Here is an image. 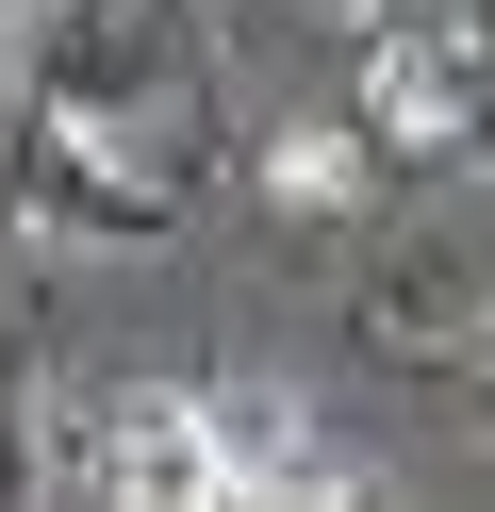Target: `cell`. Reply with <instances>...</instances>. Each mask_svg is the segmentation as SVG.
I'll use <instances>...</instances> for the list:
<instances>
[{
	"label": "cell",
	"instance_id": "cell-5",
	"mask_svg": "<svg viewBox=\"0 0 495 512\" xmlns=\"http://www.w3.org/2000/svg\"><path fill=\"white\" fill-rule=\"evenodd\" d=\"M215 463H231V512H330L347 496L314 397H281V380H215Z\"/></svg>",
	"mask_w": 495,
	"mask_h": 512
},
{
	"label": "cell",
	"instance_id": "cell-8",
	"mask_svg": "<svg viewBox=\"0 0 495 512\" xmlns=\"http://www.w3.org/2000/svg\"><path fill=\"white\" fill-rule=\"evenodd\" d=\"M0 512H33V413L0 397Z\"/></svg>",
	"mask_w": 495,
	"mask_h": 512
},
{
	"label": "cell",
	"instance_id": "cell-4",
	"mask_svg": "<svg viewBox=\"0 0 495 512\" xmlns=\"http://www.w3.org/2000/svg\"><path fill=\"white\" fill-rule=\"evenodd\" d=\"M33 100H50V116H83V133H132V116L165 100V34L132 17V0L33 17Z\"/></svg>",
	"mask_w": 495,
	"mask_h": 512
},
{
	"label": "cell",
	"instance_id": "cell-3",
	"mask_svg": "<svg viewBox=\"0 0 495 512\" xmlns=\"http://www.w3.org/2000/svg\"><path fill=\"white\" fill-rule=\"evenodd\" d=\"M83 479H99V512H231L215 397H198V380H132V397H99Z\"/></svg>",
	"mask_w": 495,
	"mask_h": 512
},
{
	"label": "cell",
	"instance_id": "cell-10",
	"mask_svg": "<svg viewBox=\"0 0 495 512\" xmlns=\"http://www.w3.org/2000/svg\"><path fill=\"white\" fill-rule=\"evenodd\" d=\"M33 17H50V0H0V34H33Z\"/></svg>",
	"mask_w": 495,
	"mask_h": 512
},
{
	"label": "cell",
	"instance_id": "cell-9",
	"mask_svg": "<svg viewBox=\"0 0 495 512\" xmlns=\"http://www.w3.org/2000/svg\"><path fill=\"white\" fill-rule=\"evenodd\" d=\"M462 380H479V430H495V314H479V347H462Z\"/></svg>",
	"mask_w": 495,
	"mask_h": 512
},
{
	"label": "cell",
	"instance_id": "cell-11",
	"mask_svg": "<svg viewBox=\"0 0 495 512\" xmlns=\"http://www.w3.org/2000/svg\"><path fill=\"white\" fill-rule=\"evenodd\" d=\"M330 512H380V496H363V479H347V496H330Z\"/></svg>",
	"mask_w": 495,
	"mask_h": 512
},
{
	"label": "cell",
	"instance_id": "cell-7",
	"mask_svg": "<svg viewBox=\"0 0 495 512\" xmlns=\"http://www.w3.org/2000/svg\"><path fill=\"white\" fill-rule=\"evenodd\" d=\"M363 182H380V149H363V133H314V116H297V133H264V199H297V215H347Z\"/></svg>",
	"mask_w": 495,
	"mask_h": 512
},
{
	"label": "cell",
	"instance_id": "cell-2",
	"mask_svg": "<svg viewBox=\"0 0 495 512\" xmlns=\"http://www.w3.org/2000/svg\"><path fill=\"white\" fill-rule=\"evenodd\" d=\"M0 182H17V215L50 248H165L182 232V182L132 166V133H83V116H50V100L17 116V166Z\"/></svg>",
	"mask_w": 495,
	"mask_h": 512
},
{
	"label": "cell",
	"instance_id": "cell-1",
	"mask_svg": "<svg viewBox=\"0 0 495 512\" xmlns=\"http://www.w3.org/2000/svg\"><path fill=\"white\" fill-rule=\"evenodd\" d=\"M495 133V0H380L363 17V149L446 166Z\"/></svg>",
	"mask_w": 495,
	"mask_h": 512
},
{
	"label": "cell",
	"instance_id": "cell-6",
	"mask_svg": "<svg viewBox=\"0 0 495 512\" xmlns=\"http://www.w3.org/2000/svg\"><path fill=\"white\" fill-rule=\"evenodd\" d=\"M479 314H495L479 248H396L363 281V347H479Z\"/></svg>",
	"mask_w": 495,
	"mask_h": 512
}]
</instances>
